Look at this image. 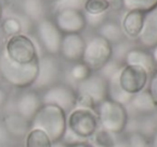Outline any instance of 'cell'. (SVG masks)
I'll list each match as a JSON object with an SVG mask.
<instances>
[{"label":"cell","instance_id":"cell-4","mask_svg":"<svg viewBox=\"0 0 157 147\" xmlns=\"http://www.w3.org/2000/svg\"><path fill=\"white\" fill-rule=\"evenodd\" d=\"M98 126V116L91 108H74L66 117V128L83 140L93 137Z\"/></svg>","mask_w":157,"mask_h":147},{"label":"cell","instance_id":"cell-1","mask_svg":"<svg viewBox=\"0 0 157 147\" xmlns=\"http://www.w3.org/2000/svg\"><path fill=\"white\" fill-rule=\"evenodd\" d=\"M66 113L62 108L43 104L31 120V129H40L49 137L52 143L60 142L66 131Z\"/></svg>","mask_w":157,"mask_h":147},{"label":"cell","instance_id":"cell-12","mask_svg":"<svg viewBox=\"0 0 157 147\" xmlns=\"http://www.w3.org/2000/svg\"><path fill=\"white\" fill-rule=\"evenodd\" d=\"M78 92L90 96L97 105L108 98V81L101 74H91L78 83Z\"/></svg>","mask_w":157,"mask_h":147},{"label":"cell","instance_id":"cell-29","mask_svg":"<svg viewBox=\"0 0 157 147\" xmlns=\"http://www.w3.org/2000/svg\"><path fill=\"white\" fill-rule=\"evenodd\" d=\"M2 30L9 37L18 35L21 31V24L18 19L14 17H9L2 23Z\"/></svg>","mask_w":157,"mask_h":147},{"label":"cell","instance_id":"cell-28","mask_svg":"<svg viewBox=\"0 0 157 147\" xmlns=\"http://www.w3.org/2000/svg\"><path fill=\"white\" fill-rule=\"evenodd\" d=\"M86 0H55V8L57 12L61 10H77L81 11Z\"/></svg>","mask_w":157,"mask_h":147},{"label":"cell","instance_id":"cell-36","mask_svg":"<svg viewBox=\"0 0 157 147\" xmlns=\"http://www.w3.org/2000/svg\"><path fill=\"white\" fill-rule=\"evenodd\" d=\"M150 147H157V128L155 129L153 137H152L151 142H150Z\"/></svg>","mask_w":157,"mask_h":147},{"label":"cell","instance_id":"cell-34","mask_svg":"<svg viewBox=\"0 0 157 147\" xmlns=\"http://www.w3.org/2000/svg\"><path fill=\"white\" fill-rule=\"evenodd\" d=\"M6 101V93L3 89L0 88V108H2L4 105Z\"/></svg>","mask_w":157,"mask_h":147},{"label":"cell","instance_id":"cell-8","mask_svg":"<svg viewBox=\"0 0 157 147\" xmlns=\"http://www.w3.org/2000/svg\"><path fill=\"white\" fill-rule=\"evenodd\" d=\"M77 92L64 84H57L48 87L41 97L42 103L56 105L65 113H70L76 104Z\"/></svg>","mask_w":157,"mask_h":147},{"label":"cell","instance_id":"cell-22","mask_svg":"<svg viewBox=\"0 0 157 147\" xmlns=\"http://www.w3.org/2000/svg\"><path fill=\"white\" fill-rule=\"evenodd\" d=\"M52 143L44 131L40 129H30L26 135L25 147H52Z\"/></svg>","mask_w":157,"mask_h":147},{"label":"cell","instance_id":"cell-18","mask_svg":"<svg viewBox=\"0 0 157 147\" xmlns=\"http://www.w3.org/2000/svg\"><path fill=\"white\" fill-rule=\"evenodd\" d=\"M125 62L127 66H138L143 68L147 73L153 71L154 61L150 53L139 48L129 50L125 54Z\"/></svg>","mask_w":157,"mask_h":147},{"label":"cell","instance_id":"cell-31","mask_svg":"<svg viewBox=\"0 0 157 147\" xmlns=\"http://www.w3.org/2000/svg\"><path fill=\"white\" fill-rule=\"evenodd\" d=\"M95 102L90 96L86 95V93H80L77 92L76 97V104H75V108H91L94 110L95 108Z\"/></svg>","mask_w":157,"mask_h":147},{"label":"cell","instance_id":"cell-30","mask_svg":"<svg viewBox=\"0 0 157 147\" xmlns=\"http://www.w3.org/2000/svg\"><path fill=\"white\" fill-rule=\"evenodd\" d=\"M128 146L129 147H150V141L142 132L132 131V132L128 135Z\"/></svg>","mask_w":157,"mask_h":147},{"label":"cell","instance_id":"cell-5","mask_svg":"<svg viewBox=\"0 0 157 147\" xmlns=\"http://www.w3.org/2000/svg\"><path fill=\"white\" fill-rule=\"evenodd\" d=\"M112 57V46L101 35H95L86 43L82 54V62L90 70H101Z\"/></svg>","mask_w":157,"mask_h":147},{"label":"cell","instance_id":"cell-37","mask_svg":"<svg viewBox=\"0 0 157 147\" xmlns=\"http://www.w3.org/2000/svg\"><path fill=\"white\" fill-rule=\"evenodd\" d=\"M152 59L154 61V64H157V44L152 48V53H151Z\"/></svg>","mask_w":157,"mask_h":147},{"label":"cell","instance_id":"cell-20","mask_svg":"<svg viewBox=\"0 0 157 147\" xmlns=\"http://www.w3.org/2000/svg\"><path fill=\"white\" fill-rule=\"evenodd\" d=\"M98 35L107 40L110 44L119 43L124 39V33L117 22L113 21H105L98 27Z\"/></svg>","mask_w":157,"mask_h":147},{"label":"cell","instance_id":"cell-11","mask_svg":"<svg viewBox=\"0 0 157 147\" xmlns=\"http://www.w3.org/2000/svg\"><path fill=\"white\" fill-rule=\"evenodd\" d=\"M58 29L64 35L66 33H80L85 29L87 22L81 11L61 10L57 12L56 22Z\"/></svg>","mask_w":157,"mask_h":147},{"label":"cell","instance_id":"cell-6","mask_svg":"<svg viewBox=\"0 0 157 147\" xmlns=\"http://www.w3.org/2000/svg\"><path fill=\"white\" fill-rule=\"evenodd\" d=\"M4 54L12 61L23 64L31 63L39 59L33 41L29 37L21 33L9 38L6 43Z\"/></svg>","mask_w":157,"mask_h":147},{"label":"cell","instance_id":"cell-25","mask_svg":"<svg viewBox=\"0 0 157 147\" xmlns=\"http://www.w3.org/2000/svg\"><path fill=\"white\" fill-rule=\"evenodd\" d=\"M93 142L96 147H116L117 140L116 134L104 129H98L93 134Z\"/></svg>","mask_w":157,"mask_h":147},{"label":"cell","instance_id":"cell-32","mask_svg":"<svg viewBox=\"0 0 157 147\" xmlns=\"http://www.w3.org/2000/svg\"><path fill=\"white\" fill-rule=\"evenodd\" d=\"M85 17L87 24H90L91 26H95V27H99L106 21V13H103V14H88V13H86Z\"/></svg>","mask_w":157,"mask_h":147},{"label":"cell","instance_id":"cell-26","mask_svg":"<svg viewBox=\"0 0 157 147\" xmlns=\"http://www.w3.org/2000/svg\"><path fill=\"white\" fill-rule=\"evenodd\" d=\"M110 8L107 0H86L83 10L88 14H103Z\"/></svg>","mask_w":157,"mask_h":147},{"label":"cell","instance_id":"cell-10","mask_svg":"<svg viewBox=\"0 0 157 147\" xmlns=\"http://www.w3.org/2000/svg\"><path fill=\"white\" fill-rule=\"evenodd\" d=\"M37 76L33 86L36 88H46L54 85L60 73L59 63L52 55L37 59Z\"/></svg>","mask_w":157,"mask_h":147},{"label":"cell","instance_id":"cell-40","mask_svg":"<svg viewBox=\"0 0 157 147\" xmlns=\"http://www.w3.org/2000/svg\"><path fill=\"white\" fill-rule=\"evenodd\" d=\"M107 1L108 2H109V3H110V6H111V4H116L117 3V2H120V3H121V0H107Z\"/></svg>","mask_w":157,"mask_h":147},{"label":"cell","instance_id":"cell-42","mask_svg":"<svg viewBox=\"0 0 157 147\" xmlns=\"http://www.w3.org/2000/svg\"><path fill=\"white\" fill-rule=\"evenodd\" d=\"M18 147H25V146H18Z\"/></svg>","mask_w":157,"mask_h":147},{"label":"cell","instance_id":"cell-16","mask_svg":"<svg viewBox=\"0 0 157 147\" xmlns=\"http://www.w3.org/2000/svg\"><path fill=\"white\" fill-rule=\"evenodd\" d=\"M143 19H144V13L139 11H127L123 16L122 25H121L124 35H127L130 39L138 38L142 29Z\"/></svg>","mask_w":157,"mask_h":147},{"label":"cell","instance_id":"cell-23","mask_svg":"<svg viewBox=\"0 0 157 147\" xmlns=\"http://www.w3.org/2000/svg\"><path fill=\"white\" fill-rule=\"evenodd\" d=\"M23 11L28 17L33 21L39 22L40 19L43 18L45 8L42 0H24Z\"/></svg>","mask_w":157,"mask_h":147},{"label":"cell","instance_id":"cell-21","mask_svg":"<svg viewBox=\"0 0 157 147\" xmlns=\"http://www.w3.org/2000/svg\"><path fill=\"white\" fill-rule=\"evenodd\" d=\"M118 74H116L110 80H108V99L116 101L125 106L126 104H128L130 102L132 96L125 92L120 87V85L118 83Z\"/></svg>","mask_w":157,"mask_h":147},{"label":"cell","instance_id":"cell-14","mask_svg":"<svg viewBox=\"0 0 157 147\" xmlns=\"http://www.w3.org/2000/svg\"><path fill=\"white\" fill-rule=\"evenodd\" d=\"M137 39L147 48H153L157 44V8L144 14L142 29Z\"/></svg>","mask_w":157,"mask_h":147},{"label":"cell","instance_id":"cell-24","mask_svg":"<svg viewBox=\"0 0 157 147\" xmlns=\"http://www.w3.org/2000/svg\"><path fill=\"white\" fill-rule=\"evenodd\" d=\"M121 4L127 11L147 13L157 8V0H121Z\"/></svg>","mask_w":157,"mask_h":147},{"label":"cell","instance_id":"cell-2","mask_svg":"<svg viewBox=\"0 0 157 147\" xmlns=\"http://www.w3.org/2000/svg\"><path fill=\"white\" fill-rule=\"evenodd\" d=\"M37 61L31 63H17L2 54L0 56V74L10 85L16 88H26L34 84L37 76Z\"/></svg>","mask_w":157,"mask_h":147},{"label":"cell","instance_id":"cell-17","mask_svg":"<svg viewBox=\"0 0 157 147\" xmlns=\"http://www.w3.org/2000/svg\"><path fill=\"white\" fill-rule=\"evenodd\" d=\"M3 127L9 134L15 137H25L31 129V121L17 113L8 114L3 119Z\"/></svg>","mask_w":157,"mask_h":147},{"label":"cell","instance_id":"cell-39","mask_svg":"<svg viewBox=\"0 0 157 147\" xmlns=\"http://www.w3.org/2000/svg\"><path fill=\"white\" fill-rule=\"evenodd\" d=\"M52 147H66L65 144H63L62 142H56V143H52Z\"/></svg>","mask_w":157,"mask_h":147},{"label":"cell","instance_id":"cell-19","mask_svg":"<svg viewBox=\"0 0 157 147\" xmlns=\"http://www.w3.org/2000/svg\"><path fill=\"white\" fill-rule=\"evenodd\" d=\"M128 104L132 105L136 112L139 114H151L157 108L153 98L151 97L149 90H142L132 96V100Z\"/></svg>","mask_w":157,"mask_h":147},{"label":"cell","instance_id":"cell-27","mask_svg":"<svg viewBox=\"0 0 157 147\" xmlns=\"http://www.w3.org/2000/svg\"><path fill=\"white\" fill-rule=\"evenodd\" d=\"M70 74H71V77H72L74 81L80 83V82L85 81L87 77H89L90 75H91V70H90L89 67L83 63V62H77L76 64H74V66L72 67V69H71V71H70Z\"/></svg>","mask_w":157,"mask_h":147},{"label":"cell","instance_id":"cell-13","mask_svg":"<svg viewBox=\"0 0 157 147\" xmlns=\"http://www.w3.org/2000/svg\"><path fill=\"white\" fill-rule=\"evenodd\" d=\"M86 41L80 33H66L62 37L60 54L68 61H78L82 58Z\"/></svg>","mask_w":157,"mask_h":147},{"label":"cell","instance_id":"cell-15","mask_svg":"<svg viewBox=\"0 0 157 147\" xmlns=\"http://www.w3.org/2000/svg\"><path fill=\"white\" fill-rule=\"evenodd\" d=\"M43 105L42 99L35 91H27L18 97L16 101V113L31 121L37 111Z\"/></svg>","mask_w":157,"mask_h":147},{"label":"cell","instance_id":"cell-38","mask_svg":"<svg viewBox=\"0 0 157 147\" xmlns=\"http://www.w3.org/2000/svg\"><path fill=\"white\" fill-rule=\"evenodd\" d=\"M66 147H93V146L89 145V144H87V143H78V144H74V145H70Z\"/></svg>","mask_w":157,"mask_h":147},{"label":"cell","instance_id":"cell-9","mask_svg":"<svg viewBox=\"0 0 157 147\" xmlns=\"http://www.w3.org/2000/svg\"><path fill=\"white\" fill-rule=\"evenodd\" d=\"M36 33L42 46L48 55L55 56L60 54L63 35L54 22L48 18L40 19L36 25Z\"/></svg>","mask_w":157,"mask_h":147},{"label":"cell","instance_id":"cell-3","mask_svg":"<svg viewBox=\"0 0 157 147\" xmlns=\"http://www.w3.org/2000/svg\"><path fill=\"white\" fill-rule=\"evenodd\" d=\"M97 105L96 114L101 129L116 135L125 130L128 122V113L124 105L108 98Z\"/></svg>","mask_w":157,"mask_h":147},{"label":"cell","instance_id":"cell-35","mask_svg":"<svg viewBox=\"0 0 157 147\" xmlns=\"http://www.w3.org/2000/svg\"><path fill=\"white\" fill-rule=\"evenodd\" d=\"M8 131L6 130V128L4 127H0V142H4L6 139V137H8Z\"/></svg>","mask_w":157,"mask_h":147},{"label":"cell","instance_id":"cell-41","mask_svg":"<svg viewBox=\"0 0 157 147\" xmlns=\"http://www.w3.org/2000/svg\"><path fill=\"white\" fill-rule=\"evenodd\" d=\"M1 16H2V6L0 4V19H1Z\"/></svg>","mask_w":157,"mask_h":147},{"label":"cell","instance_id":"cell-7","mask_svg":"<svg viewBox=\"0 0 157 147\" xmlns=\"http://www.w3.org/2000/svg\"><path fill=\"white\" fill-rule=\"evenodd\" d=\"M149 80V73L138 66H124L118 74L120 87L129 95L134 96L144 90Z\"/></svg>","mask_w":157,"mask_h":147},{"label":"cell","instance_id":"cell-33","mask_svg":"<svg viewBox=\"0 0 157 147\" xmlns=\"http://www.w3.org/2000/svg\"><path fill=\"white\" fill-rule=\"evenodd\" d=\"M149 92L151 95V97L153 98L154 102H155L157 106V71L154 72V74L151 77V81H150V85H149Z\"/></svg>","mask_w":157,"mask_h":147}]
</instances>
